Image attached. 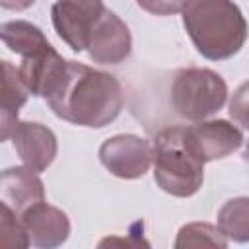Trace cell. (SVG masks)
<instances>
[{
    "label": "cell",
    "mask_w": 249,
    "mask_h": 249,
    "mask_svg": "<svg viewBox=\"0 0 249 249\" xmlns=\"http://www.w3.org/2000/svg\"><path fill=\"white\" fill-rule=\"evenodd\" d=\"M45 99L56 117L78 126L101 128L119 117L123 88L115 76L68 60L58 84Z\"/></svg>",
    "instance_id": "1"
},
{
    "label": "cell",
    "mask_w": 249,
    "mask_h": 249,
    "mask_svg": "<svg viewBox=\"0 0 249 249\" xmlns=\"http://www.w3.org/2000/svg\"><path fill=\"white\" fill-rule=\"evenodd\" d=\"M183 25L196 51L210 60L233 56L247 39V21L233 0H187Z\"/></svg>",
    "instance_id": "2"
},
{
    "label": "cell",
    "mask_w": 249,
    "mask_h": 249,
    "mask_svg": "<svg viewBox=\"0 0 249 249\" xmlns=\"http://www.w3.org/2000/svg\"><path fill=\"white\" fill-rule=\"evenodd\" d=\"M185 126H169L156 134L152 144L154 179L173 196H193L204 179V163L185 146Z\"/></svg>",
    "instance_id": "3"
},
{
    "label": "cell",
    "mask_w": 249,
    "mask_h": 249,
    "mask_svg": "<svg viewBox=\"0 0 249 249\" xmlns=\"http://www.w3.org/2000/svg\"><path fill=\"white\" fill-rule=\"evenodd\" d=\"M228 86L224 78L208 68H183L171 84V105L189 121H202L224 107Z\"/></svg>",
    "instance_id": "4"
},
{
    "label": "cell",
    "mask_w": 249,
    "mask_h": 249,
    "mask_svg": "<svg viewBox=\"0 0 249 249\" xmlns=\"http://www.w3.org/2000/svg\"><path fill=\"white\" fill-rule=\"evenodd\" d=\"M103 0H56L51 8L58 37L72 49L84 51L93 25L103 14Z\"/></svg>",
    "instance_id": "5"
},
{
    "label": "cell",
    "mask_w": 249,
    "mask_h": 249,
    "mask_svg": "<svg viewBox=\"0 0 249 249\" xmlns=\"http://www.w3.org/2000/svg\"><path fill=\"white\" fill-rule=\"evenodd\" d=\"M183 140L187 150L196 160L206 163L233 154L241 146L243 134L235 124L216 119L187 126L183 132Z\"/></svg>",
    "instance_id": "6"
},
{
    "label": "cell",
    "mask_w": 249,
    "mask_h": 249,
    "mask_svg": "<svg viewBox=\"0 0 249 249\" xmlns=\"http://www.w3.org/2000/svg\"><path fill=\"white\" fill-rule=\"evenodd\" d=\"M99 160L115 177L138 179L150 169L154 154L148 140L134 134H117L99 146Z\"/></svg>",
    "instance_id": "7"
},
{
    "label": "cell",
    "mask_w": 249,
    "mask_h": 249,
    "mask_svg": "<svg viewBox=\"0 0 249 249\" xmlns=\"http://www.w3.org/2000/svg\"><path fill=\"white\" fill-rule=\"evenodd\" d=\"M88 54L99 64H119L132 49V37L126 23L111 10H103L101 18L91 29L88 39Z\"/></svg>",
    "instance_id": "8"
},
{
    "label": "cell",
    "mask_w": 249,
    "mask_h": 249,
    "mask_svg": "<svg viewBox=\"0 0 249 249\" xmlns=\"http://www.w3.org/2000/svg\"><path fill=\"white\" fill-rule=\"evenodd\" d=\"M12 140L21 161L37 173L45 171L56 158V136L49 126L41 123L19 121L12 134Z\"/></svg>",
    "instance_id": "9"
},
{
    "label": "cell",
    "mask_w": 249,
    "mask_h": 249,
    "mask_svg": "<svg viewBox=\"0 0 249 249\" xmlns=\"http://www.w3.org/2000/svg\"><path fill=\"white\" fill-rule=\"evenodd\" d=\"M21 222L25 226L31 245L35 247H58L70 235L68 216L60 208L51 206L45 200L29 206L21 214Z\"/></svg>",
    "instance_id": "10"
},
{
    "label": "cell",
    "mask_w": 249,
    "mask_h": 249,
    "mask_svg": "<svg viewBox=\"0 0 249 249\" xmlns=\"http://www.w3.org/2000/svg\"><path fill=\"white\" fill-rule=\"evenodd\" d=\"M2 202L12 206L19 216L33 204L45 200V187L37 171L25 167H8L0 179Z\"/></svg>",
    "instance_id": "11"
},
{
    "label": "cell",
    "mask_w": 249,
    "mask_h": 249,
    "mask_svg": "<svg viewBox=\"0 0 249 249\" xmlns=\"http://www.w3.org/2000/svg\"><path fill=\"white\" fill-rule=\"evenodd\" d=\"M66 62L68 60H64L51 47L49 51H45L41 54L23 58L18 70H19V76L31 95L47 97L58 84V80L66 68Z\"/></svg>",
    "instance_id": "12"
},
{
    "label": "cell",
    "mask_w": 249,
    "mask_h": 249,
    "mask_svg": "<svg viewBox=\"0 0 249 249\" xmlns=\"http://www.w3.org/2000/svg\"><path fill=\"white\" fill-rule=\"evenodd\" d=\"M29 95L27 86L23 84L19 70L12 66L8 60H2V88H0V128H2V140L12 138L16 126H18V113L25 105Z\"/></svg>",
    "instance_id": "13"
},
{
    "label": "cell",
    "mask_w": 249,
    "mask_h": 249,
    "mask_svg": "<svg viewBox=\"0 0 249 249\" xmlns=\"http://www.w3.org/2000/svg\"><path fill=\"white\" fill-rule=\"evenodd\" d=\"M0 35H2L4 45L12 53L21 54L23 58L41 54V53L51 49V43L47 41L43 31L37 25L23 21V19H14V21L2 23Z\"/></svg>",
    "instance_id": "14"
},
{
    "label": "cell",
    "mask_w": 249,
    "mask_h": 249,
    "mask_svg": "<svg viewBox=\"0 0 249 249\" xmlns=\"http://www.w3.org/2000/svg\"><path fill=\"white\" fill-rule=\"evenodd\" d=\"M218 228L228 239L249 241V198L237 196L228 200L218 210Z\"/></svg>",
    "instance_id": "15"
},
{
    "label": "cell",
    "mask_w": 249,
    "mask_h": 249,
    "mask_svg": "<svg viewBox=\"0 0 249 249\" xmlns=\"http://www.w3.org/2000/svg\"><path fill=\"white\" fill-rule=\"evenodd\" d=\"M228 245V237L220 231V228H214L206 222H191L183 226L177 233L175 247L187 249V247H220L224 249Z\"/></svg>",
    "instance_id": "16"
},
{
    "label": "cell",
    "mask_w": 249,
    "mask_h": 249,
    "mask_svg": "<svg viewBox=\"0 0 249 249\" xmlns=\"http://www.w3.org/2000/svg\"><path fill=\"white\" fill-rule=\"evenodd\" d=\"M31 245L21 216L8 206L6 202L0 204V247L2 249H25Z\"/></svg>",
    "instance_id": "17"
},
{
    "label": "cell",
    "mask_w": 249,
    "mask_h": 249,
    "mask_svg": "<svg viewBox=\"0 0 249 249\" xmlns=\"http://www.w3.org/2000/svg\"><path fill=\"white\" fill-rule=\"evenodd\" d=\"M230 117L241 124L243 128H249V80L243 82L230 99Z\"/></svg>",
    "instance_id": "18"
},
{
    "label": "cell",
    "mask_w": 249,
    "mask_h": 249,
    "mask_svg": "<svg viewBox=\"0 0 249 249\" xmlns=\"http://www.w3.org/2000/svg\"><path fill=\"white\" fill-rule=\"evenodd\" d=\"M136 4L154 16H171L183 12L187 0H136Z\"/></svg>",
    "instance_id": "19"
},
{
    "label": "cell",
    "mask_w": 249,
    "mask_h": 249,
    "mask_svg": "<svg viewBox=\"0 0 249 249\" xmlns=\"http://www.w3.org/2000/svg\"><path fill=\"white\" fill-rule=\"evenodd\" d=\"M33 2H35V0H0L2 8H6V10H16V12L33 6Z\"/></svg>",
    "instance_id": "20"
},
{
    "label": "cell",
    "mask_w": 249,
    "mask_h": 249,
    "mask_svg": "<svg viewBox=\"0 0 249 249\" xmlns=\"http://www.w3.org/2000/svg\"><path fill=\"white\" fill-rule=\"evenodd\" d=\"M245 158L249 160V140H247V146H245Z\"/></svg>",
    "instance_id": "21"
}]
</instances>
